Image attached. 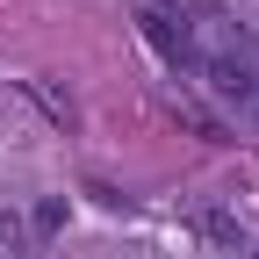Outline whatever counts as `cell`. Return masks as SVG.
<instances>
[{
    "instance_id": "1",
    "label": "cell",
    "mask_w": 259,
    "mask_h": 259,
    "mask_svg": "<svg viewBox=\"0 0 259 259\" xmlns=\"http://www.w3.org/2000/svg\"><path fill=\"white\" fill-rule=\"evenodd\" d=\"M130 22H137V36H144V44H151L158 58H166L173 72H187V65H202V44H194V29L180 22V8H137Z\"/></svg>"
},
{
    "instance_id": "2",
    "label": "cell",
    "mask_w": 259,
    "mask_h": 259,
    "mask_svg": "<svg viewBox=\"0 0 259 259\" xmlns=\"http://www.w3.org/2000/svg\"><path fill=\"white\" fill-rule=\"evenodd\" d=\"M202 72H209V87H216L223 108H238L245 122H259V72H252L245 58H209Z\"/></svg>"
},
{
    "instance_id": "3",
    "label": "cell",
    "mask_w": 259,
    "mask_h": 259,
    "mask_svg": "<svg viewBox=\"0 0 259 259\" xmlns=\"http://www.w3.org/2000/svg\"><path fill=\"white\" fill-rule=\"evenodd\" d=\"M22 94H29V101H36L58 130H79V101H72V94H65L58 79H22Z\"/></svg>"
},
{
    "instance_id": "4",
    "label": "cell",
    "mask_w": 259,
    "mask_h": 259,
    "mask_svg": "<svg viewBox=\"0 0 259 259\" xmlns=\"http://www.w3.org/2000/svg\"><path fill=\"white\" fill-rule=\"evenodd\" d=\"M187 223H194V238H202V245H216V252H245V231H238V216H223V209H194Z\"/></svg>"
},
{
    "instance_id": "5",
    "label": "cell",
    "mask_w": 259,
    "mask_h": 259,
    "mask_svg": "<svg viewBox=\"0 0 259 259\" xmlns=\"http://www.w3.org/2000/svg\"><path fill=\"white\" fill-rule=\"evenodd\" d=\"M173 115H180V122H187V130H194L202 144H231V130H223V122H216V115H209L202 101H194V94H173Z\"/></svg>"
},
{
    "instance_id": "6",
    "label": "cell",
    "mask_w": 259,
    "mask_h": 259,
    "mask_svg": "<svg viewBox=\"0 0 259 259\" xmlns=\"http://www.w3.org/2000/svg\"><path fill=\"white\" fill-rule=\"evenodd\" d=\"M29 231H36V238H58V231H65V194H44L36 216H29Z\"/></svg>"
},
{
    "instance_id": "7",
    "label": "cell",
    "mask_w": 259,
    "mask_h": 259,
    "mask_svg": "<svg viewBox=\"0 0 259 259\" xmlns=\"http://www.w3.org/2000/svg\"><path fill=\"white\" fill-rule=\"evenodd\" d=\"M0 245H8V252H22V245H29V223H22L15 209H0Z\"/></svg>"
}]
</instances>
